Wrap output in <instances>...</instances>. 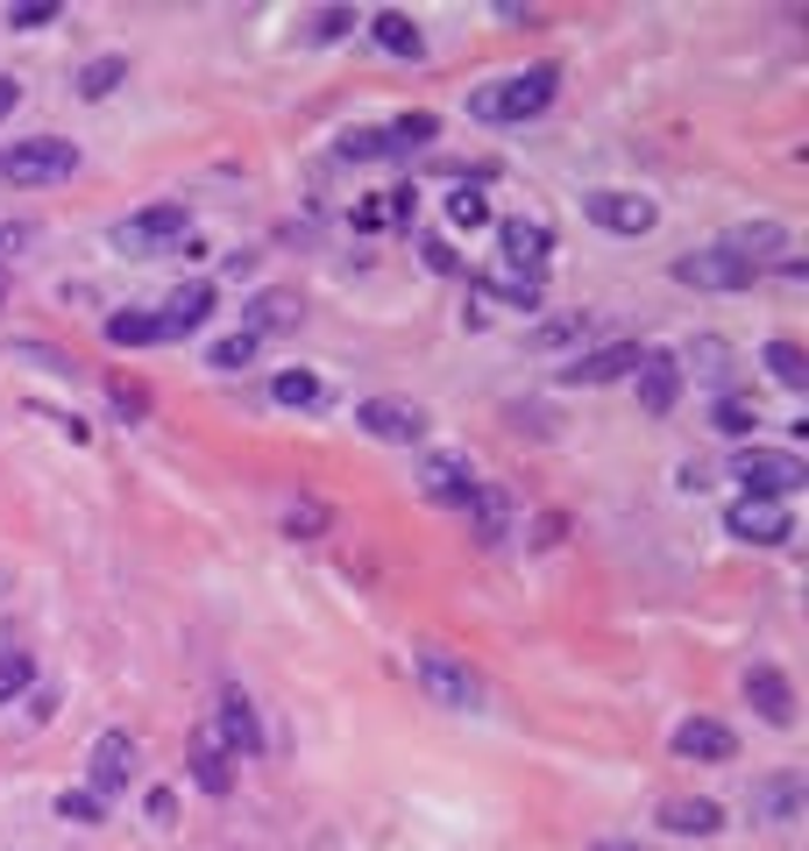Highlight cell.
Listing matches in <instances>:
<instances>
[{"label":"cell","mask_w":809,"mask_h":851,"mask_svg":"<svg viewBox=\"0 0 809 851\" xmlns=\"http://www.w3.org/2000/svg\"><path fill=\"white\" fill-rule=\"evenodd\" d=\"M554 92H562V65L505 71V79H490V86L469 92V121H484V128H526V121H539V114L554 107Z\"/></svg>","instance_id":"obj_1"},{"label":"cell","mask_w":809,"mask_h":851,"mask_svg":"<svg viewBox=\"0 0 809 851\" xmlns=\"http://www.w3.org/2000/svg\"><path fill=\"white\" fill-rule=\"evenodd\" d=\"M724 469L745 497H767V505H788L796 490H809V461L796 448H731Z\"/></svg>","instance_id":"obj_2"},{"label":"cell","mask_w":809,"mask_h":851,"mask_svg":"<svg viewBox=\"0 0 809 851\" xmlns=\"http://www.w3.org/2000/svg\"><path fill=\"white\" fill-rule=\"evenodd\" d=\"M412 674H419V688H427L440 710H461V717L490 710V682H484L469 661H455L448 646H419V653H412Z\"/></svg>","instance_id":"obj_3"},{"label":"cell","mask_w":809,"mask_h":851,"mask_svg":"<svg viewBox=\"0 0 809 851\" xmlns=\"http://www.w3.org/2000/svg\"><path fill=\"white\" fill-rule=\"evenodd\" d=\"M71 170H79V143H65V135H22V143L0 149V185H65Z\"/></svg>","instance_id":"obj_4"},{"label":"cell","mask_w":809,"mask_h":851,"mask_svg":"<svg viewBox=\"0 0 809 851\" xmlns=\"http://www.w3.org/2000/svg\"><path fill=\"white\" fill-rule=\"evenodd\" d=\"M185 242H192V213L170 206V199L128 213V221L114 227V248H121V256H164V248H185Z\"/></svg>","instance_id":"obj_5"},{"label":"cell","mask_w":809,"mask_h":851,"mask_svg":"<svg viewBox=\"0 0 809 851\" xmlns=\"http://www.w3.org/2000/svg\"><path fill=\"white\" fill-rule=\"evenodd\" d=\"M583 221L604 227V235H618V242H640V235H653V227H661V206H653L646 192L596 185V192H583Z\"/></svg>","instance_id":"obj_6"},{"label":"cell","mask_w":809,"mask_h":851,"mask_svg":"<svg viewBox=\"0 0 809 851\" xmlns=\"http://www.w3.org/2000/svg\"><path fill=\"white\" fill-rule=\"evenodd\" d=\"M497 263H505V277L539 284V277H547V263H554V227L547 221H526V213L497 221Z\"/></svg>","instance_id":"obj_7"},{"label":"cell","mask_w":809,"mask_h":851,"mask_svg":"<svg viewBox=\"0 0 809 851\" xmlns=\"http://www.w3.org/2000/svg\"><path fill=\"white\" fill-rule=\"evenodd\" d=\"M753 277L760 270H745L739 256H724V248H689V256H674V284H682V292L731 299V292H753Z\"/></svg>","instance_id":"obj_8"},{"label":"cell","mask_w":809,"mask_h":851,"mask_svg":"<svg viewBox=\"0 0 809 851\" xmlns=\"http://www.w3.org/2000/svg\"><path fill=\"white\" fill-rule=\"evenodd\" d=\"M724 532L739 539V547H788V539H796V511L767 505V497H731V505H724Z\"/></svg>","instance_id":"obj_9"},{"label":"cell","mask_w":809,"mask_h":851,"mask_svg":"<svg viewBox=\"0 0 809 851\" xmlns=\"http://www.w3.org/2000/svg\"><path fill=\"white\" fill-rule=\"evenodd\" d=\"M355 433L383 440V448H412V440H427V404H412V398H362L355 404Z\"/></svg>","instance_id":"obj_10"},{"label":"cell","mask_w":809,"mask_h":851,"mask_svg":"<svg viewBox=\"0 0 809 851\" xmlns=\"http://www.w3.org/2000/svg\"><path fill=\"white\" fill-rule=\"evenodd\" d=\"M745 703H753V717H760L767 731H796V724H802L796 682H788L774 661H753V667H745Z\"/></svg>","instance_id":"obj_11"},{"label":"cell","mask_w":809,"mask_h":851,"mask_svg":"<svg viewBox=\"0 0 809 851\" xmlns=\"http://www.w3.org/2000/svg\"><path fill=\"white\" fill-rule=\"evenodd\" d=\"M135 766H143V745H135L128 731H100V738H92V760H86V788L100 802H114L135 781Z\"/></svg>","instance_id":"obj_12"},{"label":"cell","mask_w":809,"mask_h":851,"mask_svg":"<svg viewBox=\"0 0 809 851\" xmlns=\"http://www.w3.org/2000/svg\"><path fill=\"white\" fill-rule=\"evenodd\" d=\"M632 391H640V412L667 419L674 404H682V391H689L682 355H667V348H646V355H640V370H632Z\"/></svg>","instance_id":"obj_13"},{"label":"cell","mask_w":809,"mask_h":851,"mask_svg":"<svg viewBox=\"0 0 809 851\" xmlns=\"http://www.w3.org/2000/svg\"><path fill=\"white\" fill-rule=\"evenodd\" d=\"M214 745L227 752V760H256L263 752V717H256V703L227 682L221 688V710H214Z\"/></svg>","instance_id":"obj_14"},{"label":"cell","mask_w":809,"mask_h":851,"mask_svg":"<svg viewBox=\"0 0 809 851\" xmlns=\"http://www.w3.org/2000/svg\"><path fill=\"white\" fill-rule=\"evenodd\" d=\"M802 809H809V781H802L796 766H774V773L753 788V823H760V830H796Z\"/></svg>","instance_id":"obj_15"},{"label":"cell","mask_w":809,"mask_h":851,"mask_svg":"<svg viewBox=\"0 0 809 851\" xmlns=\"http://www.w3.org/2000/svg\"><path fill=\"white\" fill-rule=\"evenodd\" d=\"M419 497H427L433 511H469V497H476L469 454H427L419 461Z\"/></svg>","instance_id":"obj_16"},{"label":"cell","mask_w":809,"mask_h":851,"mask_svg":"<svg viewBox=\"0 0 809 851\" xmlns=\"http://www.w3.org/2000/svg\"><path fill=\"white\" fill-rule=\"evenodd\" d=\"M469 532H476V547H511V532H518V505H511V490L505 482H476V497H469Z\"/></svg>","instance_id":"obj_17"},{"label":"cell","mask_w":809,"mask_h":851,"mask_svg":"<svg viewBox=\"0 0 809 851\" xmlns=\"http://www.w3.org/2000/svg\"><path fill=\"white\" fill-rule=\"evenodd\" d=\"M667 745H674V760H696V766H724V760H739V731L718 724V717H682Z\"/></svg>","instance_id":"obj_18"},{"label":"cell","mask_w":809,"mask_h":851,"mask_svg":"<svg viewBox=\"0 0 809 851\" xmlns=\"http://www.w3.org/2000/svg\"><path fill=\"white\" fill-rule=\"evenodd\" d=\"M640 355H646L640 341H604V348H583V355L568 362V383H583V391H604V383H618V376L640 370Z\"/></svg>","instance_id":"obj_19"},{"label":"cell","mask_w":809,"mask_h":851,"mask_svg":"<svg viewBox=\"0 0 809 851\" xmlns=\"http://www.w3.org/2000/svg\"><path fill=\"white\" fill-rule=\"evenodd\" d=\"M214 320V284L206 277H192V284H178L164 305H157V334L164 341H185V334H199V326Z\"/></svg>","instance_id":"obj_20"},{"label":"cell","mask_w":809,"mask_h":851,"mask_svg":"<svg viewBox=\"0 0 809 851\" xmlns=\"http://www.w3.org/2000/svg\"><path fill=\"white\" fill-rule=\"evenodd\" d=\"M362 29H370V43H377L383 57H398V65H419V57H427V29H419L405 8H377V14H362Z\"/></svg>","instance_id":"obj_21"},{"label":"cell","mask_w":809,"mask_h":851,"mask_svg":"<svg viewBox=\"0 0 809 851\" xmlns=\"http://www.w3.org/2000/svg\"><path fill=\"white\" fill-rule=\"evenodd\" d=\"M299 313H305V305H299L292 284H270V292H256V299L242 305V334H248V341H270V334H284Z\"/></svg>","instance_id":"obj_22"},{"label":"cell","mask_w":809,"mask_h":851,"mask_svg":"<svg viewBox=\"0 0 809 851\" xmlns=\"http://www.w3.org/2000/svg\"><path fill=\"white\" fill-rule=\"evenodd\" d=\"M653 823L674 830V838H718V830H724V802H710V795H667Z\"/></svg>","instance_id":"obj_23"},{"label":"cell","mask_w":809,"mask_h":851,"mask_svg":"<svg viewBox=\"0 0 809 851\" xmlns=\"http://www.w3.org/2000/svg\"><path fill=\"white\" fill-rule=\"evenodd\" d=\"M724 256H739L745 270H760V263H774V256H788V235H781V221H739L731 235L718 242Z\"/></svg>","instance_id":"obj_24"},{"label":"cell","mask_w":809,"mask_h":851,"mask_svg":"<svg viewBox=\"0 0 809 851\" xmlns=\"http://www.w3.org/2000/svg\"><path fill=\"white\" fill-rule=\"evenodd\" d=\"M192 781H199V795H235V760L214 745V731L192 738Z\"/></svg>","instance_id":"obj_25"},{"label":"cell","mask_w":809,"mask_h":851,"mask_svg":"<svg viewBox=\"0 0 809 851\" xmlns=\"http://www.w3.org/2000/svg\"><path fill=\"white\" fill-rule=\"evenodd\" d=\"M760 370L781 383V391H809V348L802 341H767L760 348Z\"/></svg>","instance_id":"obj_26"},{"label":"cell","mask_w":809,"mask_h":851,"mask_svg":"<svg viewBox=\"0 0 809 851\" xmlns=\"http://www.w3.org/2000/svg\"><path fill=\"white\" fill-rule=\"evenodd\" d=\"M121 86H128V57H92V65H79V79H71L79 100H114Z\"/></svg>","instance_id":"obj_27"},{"label":"cell","mask_w":809,"mask_h":851,"mask_svg":"<svg viewBox=\"0 0 809 851\" xmlns=\"http://www.w3.org/2000/svg\"><path fill=\"white\" fill-rule=\"evenodd\" d=\"M696 370V383H710V391L724 398V383H731V348L718 341V334H703L696 348H689V362H682V376Z\"/></svg>","instance_id":"obj_28"},{"label":"cell","mask_w":809,"mask_h":851,"mask_svg":"<svg viewBox=\"0 0 809 851\" xmlns=\"http://www.w3.org/2000/svg\"><path fill=\"white\" fill-rule=\"evenodd\" d=\"M440 135V121L427 107H412V114H398V121H383V157H398V149H427Z\"/></svg>","instance_id":"obj_29"},{"label":"cell","mask_w":809,"mask_h":851,"mask_svg":"<svg viewBox=\"0 0 809 851\" xmlns=\"http://www.w3.org/2000/svg\"><path fill=\"white\" fill-rule=\"evenodd\" d=\"M448 227H461V235L490 227V192H484V178H469V185L448 192Z\"/></svg>","instance_id":"obj_30"},{"label":"cell","mask_w":809,"mask_h":851,"mask_svg":"<svg viewBox=\"0 0 809 851\" xmlns=\"http://www.w3.org/2000/svg\"><path fill=\"white\" fill-rule=\"evenodd\" d=\"M270 398H277L284 412H313V404L326 398V383L313 370H277V376H270Z\"/></svg>","instance_id":"obj_31"},{"label":"cell","mask_w":809,"mask_h":851,"mask_svg":"<svg viewBox=\"0 0 809 851\" xmlns=\"http://www.w3.org/2000/svg\"><path fill=\"white\" fill-rule=\"evenodd\" d=\"M107 341H114V348H164L157 313H143V305H128V313H107Z\"/></svg>","instance_id":"obj_32"},{"label":"cell","mask_w":809,"mask_h":851,"mask_svg":"<svg viewBox=\"0 0 809 851\" xmlns=\"http://www.w3.org/2000/svg\"><path fill=\"white\" fill-rule=\"evenodd\" d=\"M29 688H36V653L29 646H0V710L22 703Z\"/></svg>","instance_id":"obj_33"},{"label":"cell","mask_w":809,"mask_h":851,"mask_svg":"<svg viewBox=\"0 0 809 851\" xmlns=\"http://www.w3.org/2000/svg\"><path fill=\"white\" fill-rule=\"evenodd\" d=\"M341 36H355V8H313V14L299 22V43H313V50L341 43Z\"/></svg>","instance_id":"obj_34"},{"label":"cell","mask_w":809,"mask_h":851,"mask_svg":"<svg viewBox=\"0 0 809 851\" xmlns=\"http://www.w3.org/2000/svg\"><path fill=\"white\" fill-rule=\"evenodd\" d=\"M710 426H718V433H731V440H739V433H760V404L745 398V391H724L718 404H710Z\"/></svg>","instance_id":"obj_35"},{"label":"cell","mask_w":809,"mask_h":851,"mask_svg":"<svg viewBox=\"0 0 809 851\" xmlns=\"http://www.w3.org/2000/svg\"><path fill=\"white\" fill-rule=\"evenodd\" d=\"M326 526H334V511H326L320 497H292V505H284V532L292 539H320Z\"/></svg>","instance_id":"obj_36"},{"label":"cell","mask_w":809,"mask_h":851,"mask_svg":"<svg viewBox=\"0 0 809 851\" xmlns=\"http://www.w3.org/2000/svg\"><path fill=\"white\" fill-rule=\"evenodd\" d=\"M57 816L65 823H107V802L92 795V788H65V795H57Z\"/></svg>","instance_id":"obj_37"},{"label":"cell","mask_w":809,"mask_h":851,"mask_svg":"<svg viewBox=\"0 0 809 851\" xmlns=\"http://www.w3.org/2000/svg\"><path fill=\"white\" fill-rule=\"evenodd\" d=\"M562 539H568V511H539V518H526V547H533V554L562 547Z\"/></svg>","instance_id":"obj_38"},{"label":"cell","mask_w":809,"mask_h":851,"mask_svg":"<svg viewBox=\"0 0 809 851\" xmlns=\"http://www.w3.org/2000/svg\"><path fill=\"white\" fill-rule=\"evenodd\" d=\"M256 355H263V341H248V334H227V341H214V355H206V362H214V370H248Z\"/></svg>","instance_id":"obj_39"},{"label":"cell","mask_w":809,"mask_h":851,"mask_svg":"<svg viewBox=\"0 0 809 851\" xmlns=\"http://www.w3.org/2000/svg\"><path fill=\"white\" fill-rule=\"evenodd\" d=\"M341 157H349V164H377L383 157V128H349V135H341Z\"/></svg>","instance_id":"obj_40"},{"label":"cell","mask_w":809,"mask_h":851,"mask_svg":"<svg viewBox=\"0 0 809 851\" xmlns=\"http://www.w3.org/2000/svg\"><path fill=\"white\" fill-rule=\"evenodd\" d=\"M484 292L505 299V305H518V313H533V305H539V284H518V277H490Z\"/></svg>","instance_id":"obj_41"},{"label":"cell","mask_w":809,"mask_h":851,"mask_svg":"<svg viewBox=\"0 0 809 851\" xmlns=\"http://www.w3.org/2000/svg\"><path fill=\"white\" fill-rule=\"evenodd\" d=\"M412 213H419V185L383 192V221H391V227H412Z\"/></svg>","instance_id":"obj_42"},{"label":"cell","mask_w":809,"mask_h":851,"mask_svg":"<svg viewBox=\"0 0 809 851\" xmlns=\"http://www.w3.org/2000/svg\"><path fill=\"white\" fill-rule=\"evenodd\" d=\"M65 8H50V0H22V8H8V29H50Z\"/></svg>","instance_id":"obj_43"},{"label":"cell","mask_w":809,"mask_h":851,"mask_svg":"<svg viewBox=\"0 0 809 851\" xmlns=\"http://www.w3.org/2000/svg\"><path fill=\"white\" fill-rule=\"evenodd\" d=\"M29 412H36V419H50V426H65V440H71V448H86V440H92V433H86V419L57 412V404H29Z\"/></svg>","instance_id":"obj_44"},{"label":"cell","mask_w":809,"mask_h":851,"mask_svg":"<svg viewBox=\"0 0 809 851\" xmlns=\"http://www.w3.org/2000/svg\"><path fill=\"white\" fill-rule=\"evenodd\" d=\"M568 341H583V320H547L533 334V348H568Z\"/></svg>","instance_id":"obj_45"},{"label":"cell","mask_w":809,"mask_h":851,"mask_svg":"<svg viewBox=\"0 0 809 851\" xmlns=\"http://www.w3.org/2000/svg\"><path fill=\"white\" fill-rule=\"evenodd\" d=\"M14 355H22V362H43V370H65V376H79V362H71V355H57V348H36V341H22Z\"/></svg>","instance_id":"obj_46"},{"label":"cell","mask_w":809,"mask_h":851,"mask_svg":"<svg viewBox=\"0 0 809 851\" xmlns=\"http://www.w3.org/2000/svg\"><path fill=\"white\" fill-rule=\"evenodd\" d=\"M419 256H427V270H440V277H455V270H461V263H455V248L440 242V235H433V242H419Z\"/></svg>","instance_id":"obj_47"},{"label":"cell","mask_w":809,"mask_h":851,"mask_svg":"<svg viewBox=\"0 0 809 851\" xmlns=\"http://www.w3.org/2000/svg\"><path fill=\"white\" fill-rule=\"evenodd\" d=\"M107 398H114V412H121V419H143V412H149V398H143V391H128V383H114Z\"/></svg>","instance_id":"obj_48"},{"label":"cell","mask_w":809,"mask_h":851,"mask_svg":"<svg viewBox=\"0 0 809 851\" xmlns=\"http://www.w3.org/2000/svg\"><path fill=\"white\" fill-rule=\"evenodd\" d=\"M143 809H149V823L164 830L170 816H178V795H170V788H149V802H143Z\"/></svg>","instance_id":"obj_49"},{"label":"cell","mask_w":809,"mask_h":851,"mask_svg":"<svg viewBox=\"0 0 809 851\" xmlns=\"http://www.w3.org/2000/svg\"><path fill=\"white\" fill-rule=\"evenodd\" d=\"M57 717V688H29V724H50Z\"/></svg>","instance_id":"obj_50"},{"label":"cell","mask_w":809,"mask_h":851,"mask_svg":"<svg viewBox=\"0 0 809 851\" xmlns=\"http://www.w3.org/2000/svg\"><path fill=\"white\" fill-rule=\"evenodd\" d=\"M383 227V199H355V235H377Z\"/></svg>","instance_id":"obj_51"},{"label":"cell","mask_w":809,"mask_h":851,"mask_svg":"<svg viewBox=\"0 0 809 851\" xmlns=\"http://www.w3.org/2000/svg\"><path fill=\"white\" fill-rule=\"evenodd\" d=\"M14 107H22V79H0V121H8Z\"/></svg>","instance_id":"obj_52"},{"label":"cell","mask_w":809,"mask_h":851,"mask_svg":"<svg viewBox=\"0 0 809 851\" xmlns=\"http://www.w3.org/2000/svg\"><path fill=\"white\" fill-rule=\"evenodd\" d=\"M589 851H653V844H640V838H596Z\"/></svg>","instance_id":"obj_53"},{"label":"cell","mask_w":809,"mask_h":851,"mask_svg":"<svg viewBox=\"0 0 809 851\" xmlns=\"http://www.w3.org/2000/svg\"><path fill=\"white\" fill-rule=\"evenodd\" d=\"M0 299H8V270H0Z\"/></svg>","instance_id":"obj_54"}]
</instances>
